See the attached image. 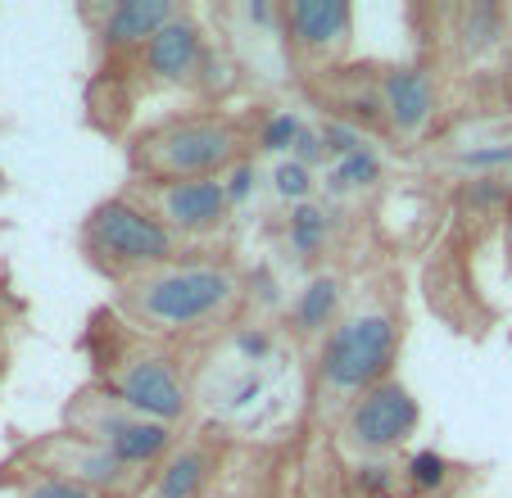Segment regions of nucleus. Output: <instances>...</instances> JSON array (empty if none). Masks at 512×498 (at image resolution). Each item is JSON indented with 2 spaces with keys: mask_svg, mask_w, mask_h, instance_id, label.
Instances as JSON below:
<instances>
[{
  "mask_svg": "<svg viewBox=\"0 0 512 498\" xmlns=\"http://www.w3.org/2000/svg\"><path fill=\"white\" fill-rule=\"evenodd\" d=\"M281 32L309 64H336L354 41V10L340 0H290L281 5Z\"/></svg>",
  "mask_w": 512,
  "mask_h": 498,
  "instance_id": "9d476101",
  "label": "nucleus"
},
{
  "mask_svg": "<svg viewBox=\"0 0 512 498\" xmlns=\"http://www.w3.org/2000/svg\"><path fill=\"white\" fill-rule=\"evenodd\" d=\"M327 209H318V204H295L290 209V249L300 254V259H313V254H322V245H327Z\"/></svg>",
  "mask_w": 512,
  "mask_h": 498,
  "instance_id": "f3484780",
  "label": "nucleus"
},
{
  "mask_svg": "<svg viewBox=\"0 0 512 498\" xmlns=\"http://www.w3.org/2000/svg\"><path fill=\"white\" fill-rule=\"evenodd\" d=\"M377 154H368V150H358V154H349V159H340L336 163V173H331V182L336 186H368V182H377Z\"/></svg>",
  "mask_w": 512,
  "mask_h": 498,
  "instance_id": "412c9836",
  "label": "nucleus"
},
{
  "mask_svg": "<svg viewBox=\"0 0 512 498\" xmlns=\"http://www.w3.org/2000/svg\"><path fill=\"white\" fill-rule=\"evenodd\" d=\"M19 498H109V494H96V489L73 485V480H59V476H28Z\"/></svg>",
  "mask_w": 512,
  "mask_h": 498,
  "instance_id": "a211bd4d",
  "label": "nucleus"
},
{
  "mask_svg": "<svg viewBox=\"0 0 512 498\" xmlns=\"http://www.w3.org/2000/svg\"><path fill=\"white\" fill-rule=\"evenodd\" d=\"M96 385L164 426H182L191 417V385L177 358L159 340L132 331L114 308L96 322Z\"/></svg>",
  "mask_w": 512,
  "mask_h": 498,
  "instance_id": "f03ea898",
  "label": "nucleus"
},
{
  "mask_svg": "<svg viewBox=\"0 0 512 498\" xmlns=\"http://www.w3.org/2000/svg\"><path fill=\"white\" fill-rule=\"evenodd\" d=\"M82 254L91 259V268H100L105 277H114L118 286L159 272L168 263L191 259L186 240H177L155 213L145 209L132 195H109L82 222Z\"/></svg>",
  "mask_w": 512,
  "mask_h": 498,
  "instance_id": "39448f33",
  "label": "nucleus"
},
{
  "mask_svg": "<svg viewBox=\"0 0 512 498\" xmlns=\"http://www.w3.org/2000/svg\"><path fill=\"white\" fill-rule=\"evenodd\" d=\"M417 422H422V408H417L413 390L390 376L340 412V444L358 458H386L413 440Z\"/></svg>",
  "mask_w": 512,
  "mask_h": 498,
  "instance_id": "0eeeda50",
  "label": "nucleus"
},
{
  "mask_svg": "<svg viewBox=\"0 0 512 498\" xmlns=\"http://www.w3.org/2000/svg\"><path fill=\"white\" fill-rule=\"evenodd\" d=\"M340 281L336 277H313L309 286L300 290V299H295V308H290V322H295V331L300 336H322L327 340L331 331H336L340 322Z\"/></svg>",
  "mask_w": 512,
  "mask_h": 498,
  "instance_id": "2eb2a0df",
  "label": "nucleus"
},
{
  "mask_svg": "<svg viewBox=\"0 0 512 498\" xmlns=\"http://www.w3.org/2000/svg\"><path fill=\"white\" fill-rule=\"evenodd\" d=\"M300 136H304L300 118H295V114H277V118H268V123H263L259 145H263V150H286V145H295Z\"/></svg>",
  "mask_w": 512,
  "mask_h": 498,
  "instance_id": "4be33fe9",
  "label": "nucleus"
},
{
  "mask_svg": "<svg viewBox=\"0 0 512 498\" xmlns=\"http://www.w3.org/2000/svg\"><path fill=\"white\" fill-rule=\"evenodd\" d=\"M245 145H250L245 127L227 114H173L132 141V173L136 182L223 177L241 163Z\"/></svg>",
  "mask_w": 512,
  "mask_h": 498,
  "instance_id": "7ed1b4c3",
  "label": "nucleus"
},
{
  "mask_svg": "<svg viewBox=\"0 0 512 498\" xmlns=\"http://www.w3.org/2000/svg\"><path fill=\"white\" fill-rule=\"evenodd\" d=\"M213 462H218L213 440H182L155 467V476L145 485V498H200V489L213 476Z\"/></svg>",
  "mask_w": 512,
  "mask_h": 498,
  "instance_id": "4468645a",
  "label": "nucleus"
},
{
  "mask_svg": "<svg viewBox=\"0 0 512 498\" xmlns=\"http://www.w3.org/2000/svg\"><path fill=\"white\" fill-rule=\"evenodd\" d=\"M277 195L281 200H290V209L295 204H309V195H313V173L304 168V163H281L277 168Z\"/></svg>",
  "mask_w": 512,
  "mask_h": 498,
  "instance_id": "aec40b11",
  "label": "nucleus"
},
{
  "mask_svg": "<svg viewBox=\"0 0 512 498\" xmlns=\"http://www.w3.org/2000/svg\"><path fill=\"white\" fill-rule=\"evenodd\" d=\"M241 299H245V281L232 263L182 259L118 286L114 313L150 340H182L232 322Z\"/></svg>",
  "mask_w": 512,
  "mask_h": 498,
  "instance_id": "f257e3e1",
  "label": "nucleus"
},
{
  "mask_svg": "<svg viewBox=\"0 0 512 498\" xmlns=\"http://www.w3.org/2000/svg\"><path fill=\"white\" fill-rule=\"evenodd\" d=\"M404 480H408L413 489H422V494H431V489H440V485L449 480V462L440 458V453H417V458L408 462Z\"/></svg>",
  "mask_w": 512,
  "mask_h": 498,
  "instance_id": "6ab92c4d",
  "label": "nucleus"
},
{
  "mask_svg": "<svg viewBox=\"0 0 512 498\" xmlns=\"http://www.w3.org/2000/svg\"><path fill=\"white\" fill-rule=\"evenodd\" d=\"M458 37H463V50L472 59L490 55L508 37V14L499 5H467V10H458Z\"/></svg>",
  "mask_w": 512,
  "mask_h": 498,
  "instance_id": "dca6fc26",
  "label": "nucleus"
},
{
  "mask_svg": "<svg viewBox=\"0 0 512 498\" xmlns=\"http://www.w3.org/2000/svg\"><path fill=\"white\" fill-rule=\"evenodd\" d=\"M204 64H209V46H204L200 23H195L186 10L141 50L145 77L159 82V87H195L200 73H204Z\"/></svg>",
  "mask_w": 512,
  "mask_h": 498,
  "instance_id": "9b49d317",
  "label": "nucleus"
},
{
  "mask_svg": "<svg viewBox=\"0 0 512 498\" xmlns=\"http://www.w3.org/2000/svg\"><path fill=\"white\" fill-rule=\"evenodd\" d=\"M23 458H28L32 476H59V480H73V485L96 489V494H109V498H132L150 485L145 471L118 462L109 449H100V444L82 440V435H73V431L46 435V440H37Z\"/></svg>",
  "mask_w": 512,
  "mask_h": 498,
  "instance_id": "6e6552de",
  "label": "nucleus"
},
{
  "mask_svg": "<svg viewBox=\"0 0 512 498\" xmlns=\"http://www.w3.org/2000/svg\"><path fill=\"white\" fill-rule=\"evenodd\" d=\"M377 96H381V118L399 141H417L435 118V82L426 68L395 64L377 77Z\"/></svg>",
  "mask_w": 512,
  "mask_h": 498,
  "instance_id": "f8f14e48",
  "label": "nucleus"
},
{
  "mask_svg": "<svg viewBox=\"0 0 512 498\" xmlns=\"http://www.w3.org/2000/svg\"><path fill=\"white\" fill-rule=\"evenodd\" d=\"M182 14V5H168V0H118V5H105L100 10V46L109 55H141L168 23Z\"/></svg>",
  "mask_w": 512,
  "mask_h": 498,
  "instance_id": "ddd939ff",
  "label": "nucleus"
},
{
  "mask_svg": "<svg viewBox=\"0 0 512 498\" xmlns=\"http://www.w3.org/2000/svg\"><path fill=\"white\" fill-rule=\"evenodd\" d=\"M132 200H141L177 240H204L232 218V186L223 177H191V182H132Z\"/></svg>",
  "mask_w": 512,
  "mask_h": 498,
  "instance_id": "1a4fd4ad",
  "label": "nucleus"
},
{
  "mask_svg": "<svg viewBox=\"0 0 512 498\" xmlns=\"http://www.w3.org/2000/svg\"><path fill=\"white\" fill-rule=\"evenodd\" d=\"M68 431L109 449L118 462H127L136 471H155L182 444L177 426H164L155 417H145V412L127 408L123 399H114L96 381L87 390H78V399L68 403Z\"/></svg>",
  "mask_w": 512,
  "mask_h": 498,
  "instance_id": "423d86ee",
  "label": "nucleus"
},
{
  "mask_svg": "<svg viewBox=\"0 0 512 498\" xmlns=\"http://www.w3.org/2000/svg\"><path fill=\"white\" fill-rule=\"evenodd\" d=\"M399 317L386 304H363L336 322L318 354V403L345 412L358 394L390 381V367L399 358Z\"/></svg>",
  "mask_w": 512,
  "mask_h": 498,
  "instance_id": "20e7f679",
  "label": "nucleus"
}]
</instances>
